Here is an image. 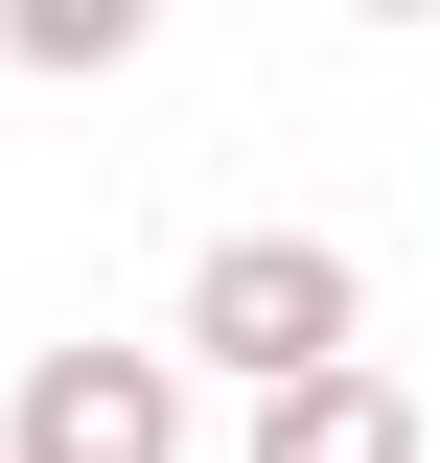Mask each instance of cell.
I'll use <instances>...</instances> for the list:
<instances>
[{
	"label": "cell",
	"mask_w": 440,
	"mask_h": 463,
	"mask_svg": "<svg viewBox=\"0 0 440 463\" xmlns=\"http://www.w3.org/2000/svg\"><path fill=\"white\" fill-rule=\"evenodd\" d=\"M163 325H186V371L278 394V371H325V347H371V255H348V232H209Z\"/></svg>",
	"instance_id": "1"
},
{
	"label": "cell",
	"mask_w": 440,
	"mask_h": 463,
	"mask_svg": "<svg viewBox=\"0 0 440 463\" xmlns=\"http://www.w3.org/2000/svg\"><path fill=\"white\" fill-rule=\"evenodd\" d=\"M0 463H186V325L163 347H24L0 371Z\"/></svg>",
	"instance_id": "2"
},
{
	"label": "cell",
	"mask_w": 440,
	"mask_h": 463,
	"mask_svg": "<svg viewBox=\"0 0 440 463\" xmlns=\"http://www.w3.org/2000/svg\"><path fill=\"white\" fill-rule=\"evenodd\" d=\"M232 463H440L417 394H394V347H325V371H278L255 417H232Z\"/></svg>",
	"instance_id": "3"
},
{
	"label": "cell",
	"mask_w": 440,
	"mask_h": 463,
	"mask_svg": "<svg viewBox=\"0 0 440 463\" xmlns=\"http://www.w3.org/2000/svg\"><path fill=\"white\" fill-rule=\"evenodd\" d=\"M139 47H163V0H0V70H47V93H93Z\"/></svg>",
	"instance_id": "4"
},
{
	"label": "cell",
	"mask_w": 440,
	"mask_h": 463,
	"mask_svg": "<svg viewBox=\"0 0 440 463\" xmlns=\"http://www.w3.org/2000/svg\"><path fill=\"white\" fill-rule=\"evenodd\" d=\"M348 24H440V0H348Z\"/></svg>",
	"instance_id": "5"
}]
</instances>
